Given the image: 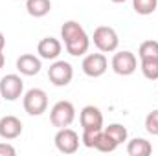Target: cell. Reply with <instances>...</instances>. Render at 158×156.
<instances>
[{
  "label": "cell",
  "mask_w": 158,
  "mask_h": 156,
  "mask_svg": "<svg viewBox=\"0 0 158 156\" xmlns=\"http://www.w3.org/2000/svg\"><path fill=\"white\" fill-rule=\"evenodd\" d=\"M94 44L99 51L103 53H110V51H116L118 50V44H119V37L116 33L114 28L110 26H99L94 30Z\"/></svg>",
  "instance_id": "6da1fadb"
},
{
  "label": "cell",
  "mask_w": 158,
  "mask_h": 156,
  "mask_svg": "<svg viewBox=\"0 0 158 156\" xmlns=\"http://www.w3.org/2000/svg\"><path fill=\"white\" fill-rule=\"evenodd\" d=\"M74 119H76V107L70 101H57L50 110V121L57 129L70 127Z\"/></svg>",
  "instance_id": "7a4b0ae2"
},
{
  "label": "cell",
  "mask_w": 158,
  "mask_h": 156,
  "mask_svg": "<svg viewBox=\"0 0 158 156\" xmlns=\"http://www.w3.org/2000/svg\"><path fill=\"white\" fill-rule=\"evenodd\" d=\"M48 109V96L40 88H31L24 94V110L30 116H40Z\"/></svg>",
  "instance_id": "3957f363"
},
{
  "label": "cell",
  "mask_w": 158,
  "mask_h": 156,
  "mask_svg": "<svg viewBox=\"0 0 158 156\" xmlns=\"http://www.w3.org/2000/svg\"><path fill=\"white\" fill-rule=\"evenodd\" d=\"M72 77H74V68L66 61H55L48 68V79L55 86H66V84H70Z\"/></svg>",
  "instance_id": "277c9868"
},
{
  "label": "cell",
  "mask_w": 158,
  "mask_h": 156,
  "mask_svg": "<svg viewBox=\"0 0 158 156\" xmlns=\"http://www.w3.org/2000/svg\"><path fill=\"white\" fill-rule=\"evenodd\" d=\"M55 147L63 153V154H74L79 149V136L76 130L68 129V127H63L57 130L55 134Z\"/></svg>",
  "instance_id": "5b68a950"
},
{
  "label": "cell",
  "mask_w": 158,
  "mask_h": 156,
  "mask_svg": "<svg viewBox=\"0 0 158 156\" xmlns=\"http://www.w3.org/2000/svg\"><path fill=\"white\" fill-rule=\"evenodd\" d=\"M24 90V81L17 74H7L0 81V96L7 101H15L22 96Z\"/></svg>",
  "instance_id": "8992f818"
},
{
  "label": "cell",
  "mask_w": 158,
  "mask_h": 156,
  "mask_svg": "<svg viewBox=\"0 0 158 156\" xmlns=\"http://www.w3.org/2000/svg\"><path fill=\"white\" fill-rule=\"evenodd\" d=\"M136 66H138V61H136V55L132 51H118L114 53L112 57V70L118 74V76H132L136 72Z\"/></svg>",
  "instance_id": "52a82bcc"
},
{
  "label": "cell",
  "mask_w": 158,
  "mask_h": 156,
  "mask_svg": "<svg viewBox=\"0 0 158 156\" xmlns=\"http://www.w3.org/2000/svg\"><path fill=\"white\" fill-rule=\"evenodd\" d=\"M107 66H109V63L103 53H90L83 59V64H81L83 72L88 77H101L107 72Z\"/></svg>",
  "instance_id": "ba28073f"
},
{
  "label": "cell",
  "mask_w": 158,
  "mask_h": 156,
  "mask_svg": "<svg viewBox=\"0 0 158 156\" xmlns=\"http://www.w3.org/2000/svg\"><path fill=\"white\" fill-rule=\"evenodd\" d=\"M79 121H81L83 130H99V129H103V114L94 105L83 107V110L79 114Z\"/></svg>",
  "instance_id": "9c48e42d"
},
{
  "label": "cell",
  "mask_w": 158,
  "mask_h": 156,
  "mask_svg": "<svg viewBox=\"0 0 158 156\" xmlns=\"http://www.w3.org/2000/svg\"><path fill=\"white\" fill-rule=\"evenodd\" d=\"M22 134V121L17 116H4L0 119V138L15 140Z\"/></svg>",
  "instance_id": "30bf717a"
},
{
  "label": "cell",
  "mask_w": 158,
  "mask_h": 156,
  "mask_svg": "<svg viewBox=\"0 0 158 156\" xmlns=\"http://www.w3.org/2000/svg\"><path fill=\"white\" fill-rule=\"evenodd\" d=\"M40 68H42L40 59L35 57L33 53H24V55H20V57L17 59V70H19L22 76H28V77L37 76L40 72Z\"/></svg>",
  "instance_id": "8fae6325"
},
{
  "label": "cell",
  "mask_w": 158,
  "mask_h": 156,
  "mask_svg": "<svg viewBox=\"0 0 158 156\" xmlns=\"http://www.w3.org/2000/svg\"><path fill=\"white\" fill-rule=\"evenodd\" d=\"M61 50H63V44L53 37H44L37 46V53L40 55V59H48V61H53L61 55Z\"/></svg>",
  "instance_id": "7c38bea8"
},
{
  "label": "cell",
  "mask_w": 158,
  "mask_h": 156,
  "mask_svg": "<svg viewBox=\"0 0 158 156\" xmlns=\"http://www.w3.org/2000/svg\"><path fill=\"white\" fill-rule=\"evenodd\" d=\"M127 153L129 156H149L153 153V147L145 138H134L127 143Z\"/></svg>",
  "instance_id": "4fadbf2b"
},
{
  "label": "cell",
  "mask_w": 158,
  "mask_h": 156,
  "mask_svg": "<svg viewBox=\"0 0 158 156\" xmlns=\"http://www.w3.org/2000/svg\"><path fill=\"white\" fill-rule=\"evenodd\" d=\"M64 46H66V51H68L70 55L79 57V55H85V53L88 51L90 39H88V35H86V33H83V35H79L77 39H74V40H70V42H66Z\"/></svg>",
  "instance_id": "5bb4252c"
},
{
  "label": "cell",
  "mask_w": 158,
  "mask_h": 156,
  "mask_svg": "<svg viewBox=\"0 0 158 156\" xmlns=\"http://www.w3.org/2000/svg\"><path fill=\"white\" fill-rule=\"evenodd\" d=\"M26 9L31 17L42 18L50 13L52 9V2L50 0H26Z\"/></svg>",
  "instance_id": "9a60e30c"
},
{
  "label": "cell",
  "mask_w": 158,
  "mask_h": 156,
  "mask_svg": "<svg viewBox=\"0 0 158 156\" xmlns=\"http://www.w3.org/2000/svg\"><path fill=\"white\" fill-rule=\"evenodd\" d=\"M83 33H85L83 26L79 22H76V20H68V22H64L61 26V39L64 40V44L74 39H77L79 35H83Z\"/></svg>",
  "instance_id": "2e32d148"
},
{
  "label": "cell",
  "mask_w": 158,
  "mask_h": 156,
  "mask_svg": "<svg viewBox=\"0 0 158 156\" xmlns=\"http://www.w3.org/2000/svg\"><path fill=\"white\" fill-rule=\"evenodd\" d=\"M140 59H158V42L156 40H145L140 44L138 50Z\"/></svg>",
  "instance_id": "e0dca14e"
},
{
  "label": "cell",
  "mask_w": 158,
  "mask_h": 156,
  "mask_svg": "<svg viewBox=\"0 0 158 156\" xmlns=\"http://www.w3.org/2000/svg\"><path fill=\"white\" fill-rule=\"evenodd\" d=\"M142 74L149 81L158 79V59H142Z\"/></svg>",
  "instance_id": "ac0fdd59"
},
{
  "label": "cell",
  "mask_w": 158,
  "mask_h": 156,
  "mask_svg": "<svg viewBox=\"0 0 158 156\" xmlns=\"http://www.w3.org/2000/svg\"><path fill=\"white\" fill-rule=\"evenodd\" d=\"M158 0H132V7L138 15H151L155 13Z\"/></svg>",
  "instance_id": "d6986e66"
},
{
  "label": "cell",
  "mask_w": 158,
  "mask_h": 156,
  "mask_svg": "<svg viewBox=\"0 0 158 156\" xmlns=\"http://www.w3.org/2000/svg\"><path fill=\"white\" fill-rule=\"evenodd\" d=\"M116 147H118V143L105 132V130H101V134H99V140H98V143H96V149L98 151H101V153H114L116 151Z\"/></svg>",
  "instance_id": "ffe728a7"
},
{
  "label": "cell",
  "mask_w": 158,
  "mask_h": 156,
  "mask_svg": "<svg viewBox=\"0 0 158 156\" xmlns=\"http://www.w3.org/2000/svg\"><path fill=\"white\" fill-rule=\"evenodd\" d=\"M105 132L116 142V143H123V142H127V129L123 127V125H119V123H112V125H109L107 129H105Z\"/></svg>",
  "instance_id": "44dd1931"
},
{
  "label": "cell",
  "mask_w": 158,
  "mask_h": 156,
  "mask_svg": "<svg viewBox=\"0 0 158 156\" xmlns=\"http://www.w3.org/2000/svg\"><path fill=\"white\" fill-rule=\"evenodd\" d=\"M101 130H103V129H99V130H83V136H81L83 145L88 147V149H96V143H98V140H99Z\"/></svg>",
  "instance_id": "7402d4cb"
},
{
  "label": "cell",
  "mask_w": 158,
  "mask_h": 156,
  "mask_svg": "<svg viewBox=\"0 0 158 156\" xmlns=\"http://www.w3.org/2000/svg\"><path fill=\"white\" fill-rule=\"evenodd\" d=\"M145 130L153 136H158V110L149 112L145 117Z\"/></svg>",
  "instance_id": "603a6c76"
},
{
  "label": "cell",
  "mask_w": 158,
  "mask_h": 156,
  "mask_svg": "<svg viewBox=\"0 0 158 156\" xmlns=\"http://www.w3.org/2000/svg\"><path fill=\"white\" fill-rule=\"evenodd\" d=\"M15 154H17V151H15L13 145H9V143H0V156H15Z\"/></svg>",
  "instance_id": "cb8c5ba5"
},
{
  "label": "cell",
  "mask_w": 158,
  "mask_h": 156,
  "mask_svg": "<svg viewBox=\"0 0 158 156\" xmlns=\"http://www.w3.org/2000/svg\"><path fill=\"white\" fill-rule=\"evenodd\" d=\"M4 46H6V37H4V33L0 31V51H4Z\"/></svg>",
  "instance_id": "d4e9b609"
},
{
  "label": "cell",
  "mask_w": 158,
  "mask_h": 156,
  "mask_svg": "<svg viewBox=\"0 0 158 156\" xmlns=\"http://www.w3.org/2000/svg\"><path fill=\"white\" fill-rule=\"evenodd\" d=\"M4 63H6V57H4V53L0 51V70L4 68Z\"/></svg>",
  "instance_id": "484cf974"
},
{
  "label": "cell",
  "mask_w": 158,
  "mask_h": 156,
  "mask_svg": "<svg viewBox=\"0 0 158 156\" xmlns=\"http://www.w3.org/2000/svg\"><path fill=\"white\" fill-rule=\"evenodd\" d=\"M110 2H114V4H121V2H127V0H110Z\"/></svg>",
  "instance_id": "4316f807"
}]
</instances>
